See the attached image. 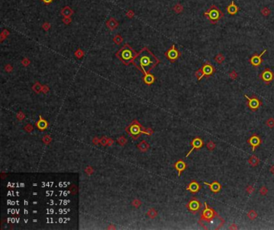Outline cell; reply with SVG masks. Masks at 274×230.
<instances>
[{
    "label": "cell",
    "mask_w": 274,
    "mask_h": 230,
    "mask_svg": "<svg viewBox=\"0 0 274 230\" xmlns=\"http://www.w3.org/2000/svg\"><path fill=\"white\" fill-rule=\"evenodd\" d=\"M33 89H34L36 92H39V91L42 89L41 85L40 84V83H35V85L33 86Z\"/></svg>",
    "instance_id": "8d00e7d4"
},
{
    "label": "cell",
    "mask_w": 274,
    "mask_h": 230,
    "mask_svg": "<svg viewBox=\"0 0 274 230\" xmlns=\"http://www.w3.org/2000/svg\"><path fill=\"white\" fill-rule=\"evenodd\" d=\"M225 56H223V54H221V53H219L218 55H217V56H216V57H215V61L217 63H219V64H221L222 63H223L224 61H225Z\"/></svg>",
    "instance_id": "cb8c5ba5"
},
{
    "label": "cell",
    "mask_w": 274,
    "mask_h": 230,
    "mask_svg": "<svg viewBox=\"0 0 274 230\" xmlns=\"http://www.w3.org/2000/svg\"><path fill=\"white\" fill-rule=\"evenodd\" d=\"M195 77L197 78V79H198L199 81L202 79V78L204 76V71H202V67L196 71L195 73Z\"/></svg>",
    "instance_id": "484cf974"
},
{
    "label": "cell",
    "mask_w": 274,
    "mask_h": 230,
    "mask_svg": "<svg viewBox=\"0 0 274 230\" xmlns=\"http://www.w3.org/2000/svg\"><path fill=\"white\" fill-rule=\"evenodd\" d=\"M10 69H11V67H10V65H8L7 67H6V70L7 71V72H10Z\"/></svg>",
    "instance_id": "ee69618b"
},
{
    "label": "cell",
    "mask_w": 274,
    "mask_h": 230,
    "mask_svg": "<svg viewBox=\"0 0 274 230\" xmlns=\"http://www.w3.org/2000/svg\"><path fill=\"white\" fill-rule=\"evenodd\" d=\"M248 143L252 146V147H253V148H252L253 152H255L256 147L261 144V139L256 134H254L248 140Z\"/></svg>",
    "instance_id": "7c38bea8"
},
{
    "label": "cell",
    "mask_w": 274,
    "mask_h": 230,
    "mask_svg": "<svg viewBox=\"0 0 274 230\" xmlns=\"http://www.w3.org/2000/svg\"><path fill=\"white\" fill-rule=\"evenodd\" d=\"M84 55H85L84 51H82V50H80V49H78V50L75 52V56H76V57H77L78 59H80L81 57H83Z\"/></svg>",
    "instance_id": "836d02e7"
},
{
    "label": "cell",
    "mask_w": 274,
    "mask_h": 230,
    "mask_svg": "<svg viewBox=\"0 0 274 230\" xmlns=\"http://www.w3.org/2000/svg\"><path fill=\"white\" fill-rule=\"evenodd\" d=\"M190 144H191V146H192V148H191V149L189 151V152L187 154V156H186L187 157L194 150H195V149H196V150L201 149L202 147H204V140H202L200 137H195V138L193 139L192 141L190 142Z\"/></svg>",
    "instance_id": "30bf717a"
},
{
    "label": "cell",
    "mask_w": 274,
    "mask_h": 230,
    "mask_svg": "<svg viewBox=\"0 0 274 230\" xmlns=\"http://www.w3.org/2000/svg\"><path fill=\"white\" fill-rule=\"evenodd\" d=\"M141 128L138 124H133L129 128V132H130V134H132V136L138 135L141 132Z\"/></svg>",
    "instance_id": "44dd1931"
},
{
    "label": "cell",
    "mask_w": 274,
    "mask_h": 230,
    "mask_svg": "<svg viewBox=\"0 0 274 230\" xmlns=\"http://www.w3.org/2000/svg\"><path fill=\"white\" fill-rule=\"evenodd\" d=\"M137 54L138 53L128 43H126L117 52V56L124 64L129 65V63H133Z\"/></svg>",
    "instance_id": "7a4b0ae2"
},
{
    "label": "cell",
    "mask_w": 274,
    "mask_h": 230,
    "mask_svg": "<svg viewBox=\"0 0 274 230\" xmlns=\"http://www.w3.org/2000/svg\"><path fill=\"white\" fill-rule=\"evenodd\" d=\"M204 17L207 18L211 24H216L222 18L224 17V14L222 10L218 8L216 5H211L204 13Z\"/></svg>",
    "instance_id": "3957f363"
},
{
    "label": "cell",
    "mask_w": 274,
    "mask_h": 230,
    "mask_svg": "<svg viewBox=\"0 0 274 230\" xmlns=\"http://www.w3.org/2000/svg\"><path fill=\"white\" fill-rule=\"evenodd\" d=\"M229 77L231 78V79L235 80V79H237V77H238V74H237V72H235V71H232V72L229 73Z\"/></svg>",
    "instance_id": "d6a6232c"
},
{
    "label": "cell",
    "mask_w": 274,
    "mask_h": 230,
    "mask_svg": "<svg viewBox=\"0 0 274 230\" xmlns=\"http://www.w3.org/2000/svg\"><path fill=\"white\" fill-rule=\"evenodd\" d=\"M126 16H127L128 18H129V19H132L134 16V13L133 10H129V11L126 13Z\"/></svg>",
    "instance_id": "f35d334b"
},
{
    "label": "cell",
    "mask_w": 274,
    "mask_h": 230,
    "mask_svg": "<svg viewBox=\"0 0 274 230\" xmlns=\"http://www.w3.org/2000/svg\"><path fill=\"white\" fill-rule=\"evenodd\" d=\"M270 172L272 175H274V164H273V165H272V167L270 168Z\"/></svg>",
    "instance_id": "7bdbcfd3"
},
{
    "label": "cell",
    "mask_w": 274,
    "mask_h": 230,
    "mask_svg": "<svg viewBox=\"0 0 274 230\" xmlns=\"http://www.w3.org/2000/svg\"><path fill=\"white\" fill-rule=\"evenodd\" d=\"M237 226L235 224H232V225L229 227V229H237Z\"/></svg>",
    "instance_id": "b9f144b4"
},
{
    "label": "cell",
    "mask_w": 274,
    "mask_h": 230,
    "mask_svg": "<svg viewBox=\"0 0 274 230\" xmlns=\"http://www.w3.org/2000/svg\"><path fill=\"white\" fill-rule=\"evenodd\" d=\"M37 127L40 130H43V129H46L47 127V122L46 121V120L43 119L41 116H40V120L38 121L37 123Z\"/></svg>",
    "instance_id": "7402d4cb"
},
{
    "label": "cell",
    "mask_w": 274,
    "mask_h": 230,
    "mask_svg": "<svg viewBox=\"0 0 274 230\" xmlns=\"http://www.w3.org/2000/svg\"><path fill=\"white\" fill-rule=\"evenodd\" d=\"M244 97L247 99V100H248V107L251 109L252 111H256L257 109H258V108L261 106V104H262L261 101H260L256 96H254L253 97L250 98V97H248L247 95H244Z\"/></svg>",
    "instance_id": "8992f818"
},
{
    "label": "cell",
    "mask_w": 274,
    "mask_h": 230,
    "mask_svg": "<svg viewBox=\"0 0 274 230\" xmlns=\"http://www.w3.org/2000/svg\"><path fill=\"white\" fill-rule=\"evenodd\" d=\"M41 1L43 3H44V4H50V3H52L53 1H54V0H41Z\"/></svg>",
    "instance_id": "60d3db41"
},
{
    "label": "cell",
    "mask_w": 274,
    "mask_h": 230,
    "mask_svg": "<svg viewBox=\"0 0 274 230\" xmlns=\"http://www.w3.org/2000/svg\"><path fill=\"white\" fill-rule=\"evenodd\" d=\"M113 42L115 43H117V44H121V43L123 42V39L120 35H117L113 38Z\"/></svg>",
    "instance_id": "f1b7e54d"
},
{
    "label": "cell",
    "mask_w": 274,
    "mask_h": 230,
    "mask_svg": "<svg viewBox=\"0 0 274 230\" xmlns=\"http://www.w3.org/2000/svg\"><path fill=\"white\" fill-rule=\"evenodd\" d=\"M260 78L263 82L266 83V84H268L274 79V72L269 68H265L260 74Z\"/></svg>",
    "instance_id": "52a82bcc"
},
{
    "label": "cell",
    "mask_w": 274,
    "mask_h": 230,
    "mask_svg": "<svg viewBox=\"0 0 274 230\" xmlns=\"http://www.w3.org/2000/svg\"><path fill=\"white\" fill-rule=\"evenodd\" d=\"M60 14H61L64 17H71V16L74 14V11L71 7H69L68 6H66L61 9V10H60Z\"/></svg>",
    "instance_id": "ac0fdd59"
},
{
    "label": "cell",
    "mask_w": 274,
    "mask_h": 230,
    "mask_svg": "<svg viewBox=\"0 0 274 230\" xmlns=\"http://www.w3.org/2000/svg\"><path fill=\"white\" fill-rule=\"evenodd\" d=\"M260 12H261V15H262L263 16H265V17H267V16H268V15L271 14V10H270V9L268 8V7H263V8L261 9Z\"/></svg>",
    "instance_id": "4316f807"
},
{
    "label": "cell",
    "mask_w": 274,
    "mask_h": 230,
    "mask_svg": "<svg viewBox=\"0 0 274 230\" xmlns=\"http://www.w3.org/2000/svg\"><path fill=\"white\" fill-rule=\"evenodd\" d=\"M202 69L204 71V75H206V76H211L216 72V67L210 62H206L204 65H202Z\"/></svg>",
    "instance_id": "8fae6325"
},
{
    "label": "cell",
    "mask_w": 274,
    "mask_h": 230,
    "mask_svg": "<svg viewBox=\"0 0 274 230\" xmlns=\"http://www.w3.org/2000/svg\"><path fill=\"white\" fill-rule=\"evenodd\" d=\"M42 27H43V29L45 31H47L49 29L51 28V24L49 23H47V22H46V23H44L42 25Z\"/></svg>",
    "instance_id": "d590c367"
},
{
    "label": "cell",
    "mask_w": 274,
    "mask_h": 230,
    "mask_svg": "<svg viewBox=\"0 0 274 230\" xmlns=\"http://www.w3.org/2000/svg\"><path fill=\"white\" fill-rule=\"evenodd\" d=\"M246 192H247L248 194H252L255 192V188L252 185H248V187L246 188Z\"/></svg>",
    "instance_id": "e575fe53"
},
{
    "label": "cell",
    "mask_w": 274,
    "mask_h": 230,
    "mask_svg": "<svg viewBox=\"0 0 274 230\" xmlns=\"http://www.w3.org/2000/svg\"><path fill=\"white\" fill-rule=\"evenodd\" d=\"M159 63L160 60L146 47H143L137 54L133 61L134 65L142 73H144V75L150 73V71Z\"/></svg>",
    "instance_id": "6da1fadb"
},
{
    "label": "cell",
    "mask_w": 274,
    "mask_h": 230,
    "mask_svg": "<svg viewBox=\"0 0 274 230\" xmlns=\"http://www.w3.org/2000/svg\"><path fill=\"white\" fill-rule=\"evenodd\" d=\"M266 125L268 128H274V119L273 118H269L267 121H266Z\"/></svg>",
    "instance_id": "1f68e13d"
},
{
    "label": "cell",
    "mask_w": 274,
    "mask_h": 230,
    "mask_svg": "<svg viewBox=\"0 0 274 230\" xmlns=\"http://www.w3.org/2000/svg\"><path fill=\"white\" fill-rule=\"evenodd\" d=\"M62 21H63V23H64V24L68 25V24H69L70 23H72V19H71V17H64Z\"/></svg>",
    "instance_id": "74e56055"
},
{
    "label": "cell",
    "mask_w": 274,
    "mask_h": 230,
    "mask_svg": "<svg viewBox=\"0 0 274 230\" xmlns=\"http://www.w3.org/2000/svg\"><path fill=\"white\" fill-rule=\"evenodd\" d=\"M143 81L145 82L146 84H148V85H150L152 84L155 81V77L153 75L148 73V74H146L144 75L143 77Z\"/></svg>",
    "instance_id": "d6986e66"
},
{
    "label": "cell",
    "mask_w": 274,
    "mask_h": 230,
    "mask_svg": "<svg viewBox=\"0 0 274 230\" xmlns=\"http://www.w3.org/2000/svg\"><path fill=\"white\" fill-rule=\"evenodd\" d=\"M207 148L208 149V150H209V151H213V150H214L215 148H216V144L214 143V142H213V141H209V142H208V143L207 144Z\"/></svg>",
    "instance_id": "83f0119b"
},
{
    "label": "cell",
    "mask_w": 274,
    "mask_h": 230,
    "mask_svg": "<svg viewBox=\"0 0 274 230\" xmlns=\"http://www.w3.org/2000/svg\"><path fill=\"white\" fill-rule=\"evenodd\" d=\"M187 164H186L183 160H178L176 163L174 164V168H176V170L178 171V177H180L181 173H182L184 170H186V168H187Z\"/></svg>",
    "instance_id": "2e32d148"
},
{
    "label": "cell",
    "mask_w": 274,
    "mask_h": 230,
    "mask_svg": "<svg viewBox=\"0 0 274 230\" xmlns=\"http://www.w3.org/2000/svg\"><path fill=\"white\" fill-rule=\"evenodd\" d=\"M118 22L114 18H109V19H108V21L106 22V26L110 31L115 30L118 26Z\"/></svg>",
    "instance_id": "e0dca14e"
},
{
    "label": "cell",
    "mask_w": 274,
    "mask_h": 230,
    "mask_svg": "<svg viewBox=\"0 0 274 230\" xmlns=\"http://www.w3.org/2000/svg\"><path fill=\"white\" fill-rule=\"evenodd\" d=\"M248 164L252 167H256L260 164V159L256 156L253 155L248 159Z\"/></svg>",
    "instance_id": "ffe728a7"
},
{
    "label": "cell",
    "mask_w": 274,
    "mask_h": 230,
    "mask_svg": "<svg viewBox=\"0 0 274 230\" xmlns=\"http://www.w3.org/2000/svg\"><path fill=\"white\" fill-rule=\"evenodd\" d=\"M247 217H248V218L249 219L250 221H254V220H256V219L257 218V217H258V214H257V212H256L255 210L252 209V210H250V211L248 212Z\"/></svg>",
    "instance_id": "603a6c76"
},
{
    "label": "cell",
    "mask_w": 274,
    "mask_h": 230,
    "mask_svg": "<svg viewBox=\"0 0 274 230\" xmlns=\"http://www.w3.org/2000/svg\"><path fill=\"white\" fill-rule=\"evenodd\" d=\"M204 184L205 185H207L208 188H210V190L214 193H220L221 188H222V186H221L220 183L219 181H217V180H214V181H213L212 183H211V184L207 183V182H204Z\"/></svg>",
    "instance_id": "4fadbf2b"
},
{
    "label": "cell",
    "mask_w": 274,
    "mask_h": 230,
    "mask_svg": "<svg viewBox=\"0 0 274 230\" xmlns=\"http://www.w3.org/2000/svg\"><path fill=\"white\" fill-rule=\"evenodd\" d=\"M204 205H205V209L201 212V221L210 222L218 215L214 209L208 206L207 202H204Z\"/></svg>",
    "instance_id": "277c9868"
},
{
    "label": "cell",
    "mask_w": 274,
    "mask_h": 230,
    "mask_svg": "<svg viewBox=\"0 0 274 230\" xmlns=\"http://www.w3.org/2000/svg\"><path fill=\"white\" fill-rule=\"evenodd\" d=\"M201 207H202L201 202L197 198H192L187 205V208L188 209V210L192 213L199 212L201 209Z\"/></svg>",
    "instance_id": "ba28073f"
},
{
    "label": "cell",
    "mask_w": 274,
    "mask_h": 230,
    "mask_svg": "<svg viewBox=\"0 0 274 230\" xmlns=\"http://www.w3.org/2000/svg\"><path fill=\"white\" fill-rule=\"evenodd\" d=\"M165 56L171 63H174L181 56V52L178 50L176 47H175V45L173 44L171 47L168 49L167 51H166Z\"/></svg>",
    "instance_id": "5b68a950"
},
{
    "label": "cell",
    "mask_w": 274,
    "mask_h": 230,
    "mask_svg": "<svg viewBox=\"0 0 274 230\" xmlns=\"http://www.w3.org/2000/svg\"><path fill=\"white\" fill-rule=\"evenodd\" d=\"M9 35H10L9 31L7 29H4L1 33V42H3L5 38H7V36H8Z\"/></svg>",
    "instance_id": "4dcf8cb0"
},
{
    "label": "cell",
    "mask_w": 274,
    "mask_h": 230,
    "mask_svg": "<svg viewBox=\"0 0 274 230\" xmlns=\"http://www.w3.org/2000/svg\"><path fill=\"white\" fill-rule=\"evenodd\" d=\"M267 51V49H265L264 51H262V53L260 55H257V54H254L253 56H252L249 59V62L252 64V66H253L254 67H258L260 66V64L263 63V59L262 56L265 52Z\"/></svg>",
    "instance_id": "9c48e42d"
},
{
    "label": "cell",
    "mask_w": 274,
    "mask_h": 230,
    "mask_svg": "<svg viewBox=\"0 0 274 230\" xmlns=\"http://www.w3.org/2000/svg\"><path fill=\"white\" fill-rule=\"evenodd\" d=\"M202 186L196 181V180H192L187 187V190L190 191L191 193L195 194L197 193H199V190L201 189Z\"/></svg>",
    "instance_id": "5bb4252c"
},
{
    "label": "cell",
    "mask_w": 274,
    "mask_h": 230,
    "mask_svg": "<svg viewBox=\"0 0 274 230\" xmlns=\"http://www.w3.org/2000/svg\"><path fill=\"white\" fill-rule=\"evenodd\" d=\"M259 192H260V195H262V196H266V195L268 194V188H267L266 186L264 185V186H262V187L260 188Z\"/></svg>",
    "instance_id": "f546056e"
},
{
    "label": "cell",
    "mask_w": 274,
    "mask_h": 230,
    "mask_svg": "<svg viewBox=\"0 0 274 230\" xmlns=\"http://www.w3.org/2000/svg\"><path fill=\"white\" fill-rule=\"evenodd\" d=\"M173 10H174V11L176 13V14H180V13H182V12L183 11L184 8H183V7L182 4L177 3V4H175L174 6Z\"/></svg>",
    "instance_id": "d4e9b609"
},
{
    "label": "cell",
    "mask_w": 274,
    "mask_h": 230,
    "mask_svg": "<svg viewBox=\"0 0 274 230\" xmlns=\"http://www.w3.org/2000/svg\"><path fill=\"white\" fill-rule=\"evenodd\" d=\"M22 63H23V64L24 66H27V65L29 64V63H30V62H29V60H28V59L25 58V59L23 60V61H22Z\"/></svg>",
    "instance_id": "ab89813d"
},
{
    "label": "cell",
    "mask_w": 274,
    "mask_h": 230,
    "mask_svg": "<svg viewBox=\"0 0 274 230\" xmlns=\"http://www.w3.org/2000/svg\"><path fill=\"white\" fill-rule=\"evenodd\" d=\"M227 12L230 15H235L238 13V11L240 10V7L237 6L236 4L235 3L234 1H232L231 3H230L228 6L226 8Z\"/></svg>",
    "instance_id": "9a60e30c"
}]
</instances>
